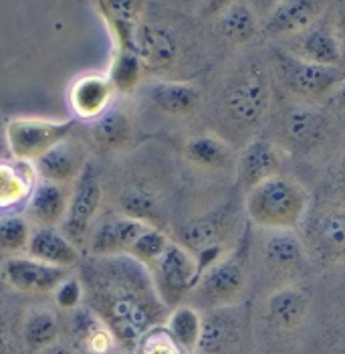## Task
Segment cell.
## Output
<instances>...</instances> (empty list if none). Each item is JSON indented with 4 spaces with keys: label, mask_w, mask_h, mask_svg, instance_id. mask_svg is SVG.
<instances>
[{
    "label": "cell",
    "mask_w": 345,
    "mask_h": 354,
    "mask_svg": "<svg viewBox=\"0 0 345 354\" xmlns=\"http://www.w3.org/2000/svg\"><path fill=\"white\" fill-rule=\"evenodd\" d=\"M79 268L85 306L126 353H135L146 332L166 324L170 310L159 298L154 277L132 255H91Z\"/></svg>",
    "instance_id": "6da1fadb"
},
{
    "label": "cell",
    "mask_w": 345,
    "mask_h": 354,
    "mask_svg": "<svg viewBox=\"0 0 345 354\" xmlns=\"http://www.w3.org/2000/svg\"><path fill=\"white\" fill-rule=\"evenodd\" d=\"M311 207L309 191L293 176L275 174L246 192L244 215L266 231H297Z\"/></svg>",
    "instance_id": "7a4b0ae2"
},
{
    "label": "cell",
    "mask_w": 345,
    "mask_h": 354,
    "mask_svg": "<svg viewBox=\"0 0 345 354\" xmlns=\"http://www.w3.org/2000/svg\"><path fill=\"white\" fill-rule=\"evenodd\" d=\"M240 217L239 205L226 201L182 225L178 231V243L196 257L200 273L235 247L233 243L240 233Z\"/></svg>",
    "instance_id": "3957f363"
},
{
    "label": "cell",
    "mask_w": 345,
    "mask_h": 354,
    "mask_svg": "<svg viewBox=\"0 0 345 354\" xmlns=\"http://www.w3.org/2000/svg\"><path fill=\"white\" fill-rule=\"evenodd\" d=\"M270 82L265 69L248 65L237 71L226 83L220 109L226 124L239 132H250L265 120L270 108Z\"/></svg>",
    "instance_id": "277c9868"
},
{
    "label": "cell",
    "mask_w": 345,
    "mask_h": 354,
    "mask_svg": "<svg viewBox=\"0 0 345 354\" xmlns=\"http://www.w3.org/2000/svg\"><path fill=\"white\" fill-rule=\"evenodd\" d=\"M246 288V266L237 251H228L218 257L200 273L188 300L196 310H220L230 308L240 300Z\"/></svg>",
    "instance_id": "5b68a950"
},
{
    "label": "cell",
    "mask_w": 345,
    "mask_h": 354,
    "mask_svg": "<svg viewBox=\"0 0 345 354\" xmlns=\"http://www.w3.org/2000/svg\"><path fill=\"white\" fill-rule=\"evenodd\" d=\"M299 235L309 259L323 266L345 261V203L319 205L309 211Z\"/></svg>",
    "instance_id": "8992f818"
},
{
    "label": "cell",
    "mask_w": 345,
    "mask_h": 354,
    "mask_svg": "<svg viewBox=\"0 0 345 354\" xmlns=\"http://www.w3.org/2000/svg\"><path fill=\"white\" fill-rule=\"evenodd\" d=\"M150 273L154 277L159 298L172 312L190 298L200 277V268L188 249L178 241H170L158 261L150 268Z\"/></svg>",
    "instance_id": "52a82bcc"
},
{
    "label": "cell",
    "mask_w": 345,
    "mask_h": 354,
    "mask_svg": "<svg viewBox=\"0 0 345 354\" xmlns=\"http://www.w3.org/2000/svg\"><path fill=\"white\" fill-rule=\"evenodd\" d=\"M77 120H41V118H17L6 124V146L12 158L34 162L53 146L71 136Z\"/></svg>",
    "instance_id": "ba28073f"
},
{
    "label": "cell",
    "mask_w": 345,
    "mask_h": 354,
    "mask_svg": "<svg viewBox=\"0 0 345 354\" xmlns=\"http://www.w3.org/2000/svg\"><path fill=\"white\" fill-rule=\"evenodd\" d=\"M277 71L283 85L293 95H299L307 102H319L344 83V73L339 67L315 65L303 59H297L291 53L277 55Z\"/></svg>",
    "instance_id": "9c48e42d"
},
{
    "label": "cell",
    "mask_w": 345,
    "mask_h": 354,
    "mask_svg": "<svg viewBox=\"0 0 345 354\" xmlns=\"http://www.w3.org/2000/svg\"><path fill=\"white\" fill-rule=\"evenodd\" d=\"M103 191L97 178V172L91 164H87L75 180L71 192V201L67 207V215L63 218V233L79 247L89 241L93 225L97 223V213L101 207Z\"/></svg>",
    "instance_id": "30bf717a"
},
{
    "label": "cell",
    "mask_w": 345,
    "mask_h": 354,
    "mask_svg": "<svg viewBox=\"0 0 345 354\" xmlns=\"http://www.w3.org/2000/svg\"><path fill=\"white\" fill-rule=\"evenodd\" d=\"M329 134V120L323 109L311 104H295L283 113L277 144L293 154L317 150Z\"/></svg>",
    "instance_id": "8fae6325"
},
{
    "label": "cell",
    "mask_w": 345,
    "mask_h": 354,
    "mask_svg": "<svg viewBox=\"0 0 345 354\" xmlns=\"http://www.w3.org/2000/svg\"><path fill=\"white\" fill-rule=\"evenodd\" d=\"M257 251L268 272L277 275H297L303 272L309 255L297 231H266L261 229L257 239Z\"/></svg>",
    "instance_id": "7c38bea8"
},
{
    "label": "cell",
    "mask_w": 345,
    "mask_h": 354,
    "mask_svg": "<svg viewBox=\"0 0 345 354\" xmlns=\"http://www.w3.org/2000/svg\"><path fill=\"white\" fill-rule=\"evenodd\" d=\"M283 160H285V150L277 142L263 136L248 140L239 152L235 166L242 191L248 192L266 178L281 174Z\"/></svg>",
    "instance_id": "4fadbf2b"
},
{
    "label": "cell",
    "mask_w": 345,
    "mask_h": 354,
    "mask_svg": "<svg viewBox=\"0 0 345 354\" xmlns=\"http://www.w3.org/2000/svg\"><path fill=\"white\" fill-rule=\"evenodd\" d=\"M2 273L12 290L28 296H47L53 294L59 283L71 275V270L57 268L28 255V257H10L4 263Z\"/></svg>",
    "instance_id": "5bb4252c"
},
{
    "label": "cell",
    "mask_w": 345,
    "mask_h": 354,
    "mask_svg": "<svg viewBox=\"0 0 345 354\" xmlns=\"http://www.w3.org/2000/svg\"><path fill=\"white\" fill-rule=\"evenodd\" d=\"M148 227L126 215H107L95 223L89 235V251L91 255H130L133 243Z\"/></svg>",
    "instance_id": "9a60e30c"
},
{
    "label": "cell",
    "mask_w": 345,
    "mask_h": 354,
    "mask_svg": "<svg viewBox=\"0 0 345 354\" xmlns=\"http://www.w3.org/2000/svg\"><path fill=\"white\" fill-rule=\"evenodd\" d=\"M115 87L109 75L85 73L77 77L69 87V106L75 120H97L113 104Z\"/></svg>",
    "instance_id": "2e32d148"
},
{
    "label": "cell",
    "mask_w": 345,
    "mask_h": 354,
    "mask_svg": "<svg viewBox=\"0 0 345 354\" xmlns=\"http://www.w3.org/2000/svg\"><path fill=\"white\" fill-rule=\"evenodd\" d=\"M327 0H283L265 19L268 37H295L313 27L325 10Z\"/></svg>",
    "instance_id": "e0dca14e"
},
{
    "label": "cell",
    "mask_w": 345,
    "mask_h": 354,
    "mask_svg": "<svg viewBox=\"0 0 345 354\" xmlns=\"http://www.w3.org/2000/svg\"><path fill=\"white\" fill-rule=\"evenodd\" d=\"M85 166L87 162L83 146L69 138L53 146L49 152H45L39 160H34L39 178L59 185L75 183Z\"/></svg>",
    "instance_id": "ac0fdd59"
},
{
    "label": "cell",
    "mask_w": 345,
    "mask_h": 354,
    "mask_svg": "<svg viewBox=\"0 0 345 354\" xmlns=\"http://www.w3.org/2000/svg\"><path fill=\"white\" fill-rule=\"evenodd\" d=\"M289 45H291L289 53L293 57L315 63V65L339 67V63L344 61V51L335 32L319 25L305 28L303 32L291 37Z\"/></svg>",
    "instance_id": "d6986e66"
},
{
    "label": "cell",
    "mask_w": 345,
    "mask_h": 354,
    "mask_svg": "<svg viewBox=\"0 0 345 354\" xmlns=\"http://www.w3.org/2000/svg\"><path fill=\"white\" fill-rule=\"evenodd\" d=\"M27 251L30 257L39 261L51 263L57 268H65V270H73L83 261L79 247L57 227H39L30 235Z\"/></svg>",
    "instance_id": "ffe728a7"
},
{
    "label": "cell",
    "mask_w": 345,
    "mask_h": 354,
    "mask_svg": "<svg viewBox=\"0 0 345 354\" xmlns=\"http://www.w3.org/2000/svg\"><path fill=\"white\" fill-rule=\"evenodd\" d=\"M37 168L34 162L19 158L0 160V211H12L28 203L37 187Z\"/></svg>",
    "instance_id": "44dd1931"
},
{
    "label": "cell",
    "mask_w": 345,
    "mask_h": 354,
    "mask_svg": "<svg viewBox=\"0 0 345 354\" xmlns=\"http://www.w3.org/2000/svg\"><path fill=\"white\" fill-rule=\"evenodd\" d=\"M73 189L69 185H59L41 180L37 183L27 205L28 218L39 227H57L67 215Z\"/></svg>",
    "instance_id": "7402d4cb"
},
{
    "label": "cell",
    "mask_w": 345,
    "mask_h": 354,
    "mask_svg": "<svg viewBox=\"0 0 345 354\" xmlns=\"http://www.w3.org/2000/svg\"><path fill=\"white\" fill-rule=\"evenodd\" d=\"M133 49L139 55L144 67L152 71H164L172 67L178 57V45L174 37L166 28L154 25L137 27Z\"/></svg>",
    "instance_id": "603a6c76"
},
{
    "label": "cell",
    "mask_w": 345,
    "mask_h": 354,
    "mask_svg": "<svg viewBox=\"0 0 345 354\" xmlns=\"http://www.w3.org/2000/svg\"><path fill=\"white\" fill-rule=\"evenodd\" d=\"M71 332L85 354H111L115 348H119L111 330L87 306H81L73 312Z\"/></svg>",
    "instance_id": "cb8c5ba5"
},
{
    "label": "cell",
    "mask_w": 345,
    "mask_h": 354,
    "mask_svg": "<svg viewBox=\"0 0 345 354\" xmlns=\"http://www.w3.org/2000/svg\"><path fill=\"white\" fill-rule=\"evenodd\" d=\"M184 158L192 166L210 172H222L230 166H237L233 146L222 138L210 134L190 138L184 144Z\"/></svg>",
    "instance_id": "d4e9b609"
},
{
    "label": "cell",
    "mask_w": 345,
    "mask_h": 354,
    "mask_svg": "<svg viewBox=\"0 0 345 354\" xmlns=\"http://www.w3.org/2000/svg\"><path fill=\"white\" fill-rule=\"evenodd\" d=\"M309 312V298L303 290L295 286H285L275 290L266 300L268 320L281 330L299 328Z\"/></svg>",
    "instance_id": "484cf974"
},
{
    "label": "cell",
    "mask_w": 345,
    "mask_h": 354,
    "mask_svg": "<svg viewBox=\"0 0 345 354\" xmlns=\"http://www.w3.org/2000/svg\"><path fill=\"white\" fill-rule=\"evenodd\" d=\"M230 308L210 310L206 316H202V332L198 342V353L202 354H222L226 353L237 336H239V322L230 314Z\"/></svg>",
    "instance_id": "4316f807"
},
{
    "label": "cell",
    "mask_w": 345,
    "mask_h": 354,
    "mask_svg": "<svg viewBox=\"0 0 345 354\" xmlns=\"http://www.w3.org/2000/svg\"><path fill=\"white\" fill-rule=\"evenodd\" d=\"M107 27L117 41V49H133L139 23V0H95Z\"/></svg>",
    "instance_id": "83f0119b"
},
{
    "label": "cell",
    "mask_w": 345,
    "mask_h": 354,
    "mask_svg": "<svg viewBox=\"0 0 345 354\" xmlns=\"http://www.w3.org/2000/svg\"><path fill=\"white\" fill-rule=\"evenodd\" d=\"M121 215L141 221L150 227H156L164 231V209L161 201L154 191H150L144 185H128L124 187L117 196Z\"/></svg>",
    "instance_id": "f1b7e54d"
},
{
    "label": "cell",
    "mask_w": 345,
    "mask_h": 354,
    "mask_svg": "<svg viewBox=\"0 0 345 354\" xmlns=\"http://www.w3.org/2000/svg\"><path fill=\"white\" fill-rule=\"evenodd\" d=\"M148 95L152 104L168 115H188L200 102V91L184 82H156Z\"/></svg>",
    "instance_id": "f546056e"
},
{
    "label": "cell",
    "mask_w": 345,
    "mask_h": 354,
    "mask_svg": "<svg viewBox=\"0 0 345 354\" xmlns=\"http://www.w3.org/2000/svg\"><path fill=\"white\" fill-rule=\"evenodd\" d=\"M61 324L59 316L53 308H32L28 310L23 324H21V338L30 353H41L49 346H53L59 338Z\"/></svg>",
    "instance_id": "4dcf8cb0"
},
{
    "label": "cell",
    "mask_w": 345,
    "mask_h": 354,
    "mask_svg": "<svg viewBox=\"0 0 345 354\" xmlns=\"http://www.w3.org/2000/svg\"><path fill=\"white\" fill-rule=\"evenodd\" d=\"M91 134L103 152H119L132 142V120L124 109L109 108L103 115L93 120Z\"/></svg>",
    "instance_id": "1f68e13d"
},
{
    "label": "cell",
    "mask_w": 345,
    "mask_h": 354,
    "mask_svg": "<svg viewBox=\"0 0 345 354\" xmlns=\"http://www.w3.org/2000/svg\"><path fill=\"white\" fill-rule=\"evenodd\" d=\"M216 25L220 35L233 43V45H244L255 39L259 30V15L250 6V2L237 0L230 8H226L218 19Z\"/></svg>",
    "instance_id": "d6a6232c"
},
{
    "label": "cell",
    "mask_w": 345,
    "mask_h": 354,
    "mask_svg": "<svg viewBox=\"0 0 345 354\" xmlns=\"http://www.w3.org/2000/svg\"><path fill=\"white\" fill-rule=\"evenodd\" d=\"M166 328L188 354L196 353L202 332V314L194 306L182 304L172 310L166 320Z\"/></svg>",
    "instance_id": "836d02e7"
},
{
    "label": "cell",
    "mask_w": 345,
    "mask_h": 354,
    "mask_svg": "<svg viewBox=\"0 0 345 354\" xmlns=\"http://www.w3.org/2000/svg\"><path fill=\"white\" fill-rule=\"evenodd\" d=\"M144 71H146V67L135 49H117L113 63H111V69H109V80L113 83L115 91L132 93L141 83Z\"/></svg>",
    "instance_id": "e575fe53"
},
{
    "label": "cell",
    "mask_w": 345,
    "mask_h": 354,
    "mask_svg": "<svg viewBox=\"0 0 345 354\" xmlns=\"http://www.w3.org/2000/svg\"><path fill=\"white\" fill-rule=\"evenodd\" d=\"M30 225L21 215L0 217V249L8 253L27 251L30 243Z\"/></svg>",
    "instance_id": "d590c367"
},
{
    "label": "cell",
    "mask_w": 345,
    "mask_h": 354,
    "mask_svg": "<svg viewBox=\"0 0 345 354\" xmlns=\"http://www.w3.org/2000/svg\"><path fill=\"white\" fill-rule=\"evenodd\" d=\"M170 241H172V239L166 235V231L156 229V227H148V229L137 237V241L133 243L130 255H132L133 259H137L139 263H144V266L150 270V268L158 261L159 255L166 251V247H168Z\"/></svg>",
    "instance_id": "8d00e7d4"
},
{
    "label": "cell",
    "mask_w": 345,
    "mask_h": 354,
    "mask_svg": "<svg viewBox=\"0 0 345 354\" xmlns=\"http://www.w3.org/2000/svg\"><path fill=\"white\" fill-rule=\"evenodd\" d=\"M133 354H188L168 332L166 324L164 326L152 328L150 332L144 334L139 340L137 348Z\"/></svg>",
    "instance_id": "74e56055"
},
{
    "label": "cell",
    "mask_w": 345,
    "mask_h": 354,
    "mask_svg": "<svg viewBox=\"0 0 345 354\" xmlns=\"http://www.w3.org/2000/svg\"><path fill=\"white\" fill-rule=\"evenodd\" d=\"M53 296L57 308L65 312H75L77 308H81V304L85 300V290H83V281L79 275L77 277L69 275L67 279H63L53 292Z\"/></svg>",
    "instance_id": "f35d334b"
},
{
    "label": "cell",
    "mask_w": 345,
    "mask_h": 354,
    "mask_svg": "<svg viewBox=\"0 0 345 354\" xmlns=\"http://www.w3.org/2000/svg\"><path fill=\"white\" fill-rule=\"evenodd\" d=\"M237 0H200V15L206 19H218Z\"/></svg>",
    "instance_id": "ab89813d"
},
{
    "label": "cell",
    "mask_w": 345,
    "mask_h": 354,
    "mask_svg": "<svg viewBox=\"0 0 345 354\" xmlns=\"http://www.w3.org/2000/svg\"><path fill=\"white\" fill-rule=\"evenodd\" d=\"M12 353V330L6 314L0 310V354Z\"/></svg>",
    "instance_id": "60d3db41"
},
{
    "label": "cell",
    "mask_w": 345,
    "mask_h": 354,
    "mask_svg": "<svg viewBox=\"0 0 345 354\" xmlns=\"http://www.w3.org/2000/svg\"><path fill=\"white\" fill-rule=\"evenodd\" d=\"M250 2V6L255 8V12L261 17V19H266L268 15H270V10L277 6V4H281L283 0H248Z\"/></svg>",
    "instance_id": "b9f144b4"
},
{
    "label": "cell",
    "mask_w": 345,
    "mask_h": 354,
    "mask_svg": "<svg viewBox=\"0 0 345 354\" xmlns=\"http://www.w3.org/2000/svg\"><path fill=\"white\" fill-rule=\"evenodd\" d=\"M333 32H335V37H337V41H339V45H342V51H344L345 55V6L339 10V15H337V21H335Z\"/></svg>",
    "instance_id": "7bdbcfd3"
},
{
    "label": "cell",
    "mask_w": 345,
    "mask_h": 354,
    "mask_svg": "<svg viewBox=\"0 0 345 354\" xmlns=\"http://www.w3.org/2000/svg\"><path fill=\"white\" fill-rule=\"evenodd\" d=\"M335 183H337V189L345 198V152L344 156L339 158V162H337V168H335Z\"/></svg>",
    "instance_id": "ee69618b"
},
{
    "label": "cell",
    "mask_w": 345,
    "mask_h": 354,
    "mask_svg": "<svg viewBox=\"0 0 345 354\" xmlns=\"http://www.w3.org/2000/svg\"><path fill=\"white\" fill-rule=\"evenodd\" d=\"M333 95H335V104H337V108L342 109V111L345 113V80L344 83L335 89V93H333Z\"/></svg>",
    "instance_id": "f6af8a7d"
},
{
    "label": "cell",
    "mask_w": 345,
    "mask_h": 354,
    "mask_svg": "<svg viewBox=\"0 0 345 354\" xmlns=\"http://www.w3.org/2000/svg\"><path fill=\"white\" fill-rule=\"evenodd\" d=\"M37 354H73L67 346H61V344H57L55 342L53 346H49V348H45V351H41V353Z\"/></svg>",
    "instance_id": "bcb514c9"
},
{
    "label": "cell",
    "mask_w": 345,
    "mask_h": 354,
    "mask_svg": "<svg viewBox=\"0 0 345 354\" xmlns=\"http://www.w3.org/2000/svg\"><path fill=\"white\" fill-rule=\"evenodd\" d=\"M10 286H8V281H6V277H4V273L0 272V298L6 294V290H8Z\"/></svg>",
    "instance_id": "7dc6e473"
},
{
    "label": "cell",
    "mask_w": 345,
    "mask_h": 354,
    "mask_svg": "<svg viewBox=\"0 0 345 354\" xmlns=\"http://www.w3.org/2000/svg\"><path fill=\"white\" fill-rule=\"evenodd\" d=\"M6 140V138H4ZM4 140L0 138V160H2V154H4Z\"/></svg>",
    "instance_id": "c3c4849f"
},
{
    "label": "cell",
    "mask_w": 345,
    "mask_h": 354,
    "mask_svg": "<svg viewBox=\"0 0 345 354\" xmlns=\"http://www.w3.org/2000/svg\"><path fill=\"white\" fill-rule=\"evenodd\" d=\"M344 128H345V113H344Z\"/></svg>",
    "instance_id": "681fc988"
}]
</instances>
